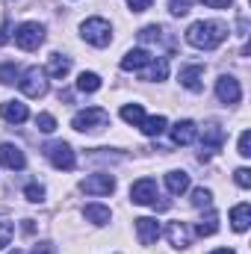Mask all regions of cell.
<instances>
[{
    "label": "cell",
    "mask_w": 251,
    "mask_h": 254,
    "mask_svg": "<svg viewBox=\"0 0 251 254\" xmlns=\"http://www.w3.org/2000/svg\"><path fill=\"white\" fill-rule=\"evenodd\" d=\"M228 39V27L222 21H195L187 30V42L198 51H216Z\"/></svg>",
    "instance_id": "1"
},
{
    "label": "cell",
    "mask_w": 251,
    "mask_h": 254,
    "mask_svg": "<svg viewBox=\"0 0 251 254\" xmlns=\"http://www.w3.org/2000/svg\"><path fill=\"white\" fill-rule=\"evenodd\" d=\"M71 127L77 133H98L104 127H110V113L101 110V107H89V110H80L74 119H71Z\"/></svg>",
    "instance_id": "2"
},
{
    "label": "cell",
    "mask_w": 251,
    "mask_h": 254,
    "mask_svg": "<svg viewBox=\"0 0 251 254\" xmlns=\"http://www.w3.org/2000/svg\"><path fill=\"white\" fill-rule=\"evenodd\" d=\"M80 36L95 48H107L113 42V27H110L107 18H86L80 24Z\"/></svg>",
    "instance_id": "3"
},
{
    "label": "cell",
    "mask_w": 251,
    "mask_h": 254,
    "mask_svg": "<svg viewBox=\"0 0 251 254\" xmlns=\"http://www.w3.org/2000/svg\"><path fill=\"white\" fill-rule=\"evenodd\" d=\"M157 198H160V192H157V181L154 178H142V181H136L130 187V201L139 204V207H160V210H166L169 201H157Z\"/></svg>",
    "instance_id": "4"
},
{
    "label": "cell",
    "mask_w": 251,
    "mask_h": 254,
    "mask_svg": "<svg viewBox=\"0 0 251 254\" xmlns=\"http://www.w3.org/2000/svg\"><path fill=\"white\" fill-rule=\"evenodd\" d=\"M18 86H21V92L27 95V98H45L48 95V74H45V68H27L21 77H18Z\"/></svg>",
    "instance_id": "5"
},
{
    "label": "cell",
    "mask_w": 251,
    "mask_h": 254,
    "mask_svg": "<svg viewBox=\"0 0 251 254\" xmlns=\"http://www.w3.org/2000/svg\"><path fill=\"white\" fill-rule=\"evenodd\" d=\"M45 42V27L39 21H24L15 30V45L21 51H39V45Z\"/></svg>",
    "instance_id": "6"
},
{
    "label": "cell",
    "mask_w": 251,
    "mask_h": 254,
    "mask_svg": "<svg viewBox=\"0 0 251 254\" xmlns=\"http://www.w3.org/2000/svg\"><path fill=\"white\" fill-rule=\"evenodd\" d=\"M45 157L54 163V169H63V172H71L77 166V154H74V148L68 142H48Z\"/></svg>",
    "instance_id": "7"
},
{
    "label": "cell",
    "mask_w": 251,
    "mask_h": 254,
    "mask_svg": "<svg viewBox=\"0 0 251 254\" xmlns=\"http://www.w3.org/2000/svg\"><path fill=\"white\" fill-rule=\"evenodd\" d=\"M80 190L86 195H113L116 192V178L107 175V172H98V175H89L80 181Z\"/></svg>",
    "instance_id": "8"
},
{
    "label": "cell",
    "mask_w": 251,
    "mask_h": 254,
    "mask_svg": "<svg viewBox=\"0 0 251 254\" xmlns=\"http://www.w3.org/2000/svg\"><path fill=\"white\" fill-rule=\"evenodd\" d=\"M222 142H225V130L216 125H207L204 127V133H201V154H198V160L204 163V160H210V154L213 151H219L222 148Z\"/></svg>",
    "instance_id": "9"
},
{
    "label": "cell",
    "mask_w": 251,
    "mask_h": 254,
    "mask_svg": "<svg viewBox=\"0 0 251 254\" xmlns=\"http://www.w3.org/2000/svg\"><path fill=\"white\" fill-rule=\"evenodd\" d=\"M216 98H219L222 104H240V98H243L240 80L231 77V74H222V77L216 80Z\"/></svg>",
    "instance_id": "10"
},
{
    "label": "cell",
    "mask_w": 251,
    "mask_h": 254,
    "mask_svg": "<svg viewBox=\"0 0 251 254\" xmlns=\"http://www.w3.org/2000/svg\"><path fill=\"white\" fill-rule=\"evenodd\" d=\"M0 166H6V169H12V172H21V169L27 166V154H24L18 145L3 142V145H0Z\"/></svg>",
    "instance_id": "11"
},
{
    "label": "cell",
    "mask_w": 251,
    "mask_h": 254,
    "mask_svg": "<svg viewBox=\"0 0 251 254\" xmlns=\"http://www.w3.org/2000/svg\"><path fill=\"white\" fill-rule=\"evenodd\" d=\"M136 237L142 246H154L160 240V222L151 219V216H139L136 219Z\"/></svg>",
    "instance_id": "12"
},
{
    "label": "cell",
    "mask_w": 251,
    "mask_h": 254,
    "mask_svg": "<svg viewBox=\"0 0 251 254\" xmlns=\"http://www.w3.org/2000/svg\"><path fill=\"white\" fill-rule=\"evenodd\" d=\"M0 116H3V122H9V125H24V122L30 119V110H27V104H21V101H3V104H0Z\"/></svg>",
    "instance_id": "13"
},
{
    "label": "cell",
    "mask_w": 251,
    "mask_h": 254,
    "mask_svg": "<svg viewBox=\"0 0 251 254\" xmlns=\"http://www.w3.org/2000/svg\"><path fill=\"white\" fill-rule=\"evenodd\" d=\"M45 74L54 77V80L68 77V74H71V57H65V54H51V57H48V68H45Z\"/></svg>",
    "instance_id": "14"
},
{
    "label": "cell",
    "mask_w": 251,
    "mask_h": 254,
    "mask_svg": "<svg viewBox=\"0 0 251 254\" xmlns=\"http://www.w3.org/2000/svg\"><path fill=\"white\" fill-rule=\"evenodd\" d=\"M169 77V60L166 57H154L151 63L142 68V80H151V83H160Z\"/></svg>",
    "instance_id": "15"
},
{
    "label": "cell",
    "mask_w": 251,
    "mask_h": 254,
    "mask_svg": "<svg viewBox=\"0 0 251 254\" xmlns=\"http://www.w3.org/2000/svg\"><path fill=\"white\" fill-rule=\"evenodd\" d=\"M151 60H154V57H151L145 48H133V51H127L125 57H122V68H125V71H142Z\"/></svg>",
    "instance_id": "16"
},
{
    "label": "cell",
    "mask_w": 251,
    "mask_h": 254,
    "mask_svg": "<svg viewBox=\"0 0 251 254\" xmlns=\"http://www.w3.org/2000/svg\"><path fill=\"white\" fill-rule=\"evenodd\" d=\"M195 136H198V127H195V122H189V119H184V122H178V125L172 127V142L175 145H192Z\"/></svg>",
    "instance_id": "17"
},
{
    "label": "cell",
    "mask_w": 251,
    "mask_h": 254,
    "mask_svg": "<svg viewBox=\"0 0 251 254\" xmlns=\"http://www.w3.org/2000/svg\"><path fill=\"white\" fill-rule=\"evenodd\" d=\"M201 80H204V65H187L181 68V86L189 92H201Z\"/></svg>",
    "instance_id": "18"
},
{
    "label": "cell",
    "mask_w": 251,
    "mask_h": 254,
    "mask_svg": "<svg viewBox=\"0 0 251 254\" xmlns=\"http://www.w3.org/2000/svg\"><path fill=\"white\" fill-rule=\"evenodd\" d=\"M83 216H86V222H92V225H98V228L110 225V219H113L110 207H104V204H86V207H83Z\"/></svg>",
    "instance_id": "19"
},
{
    "label": "cell",
    "mask_w": 251,
    "mask_h": 254,
    "mask_svg": "<svg viewBox=\"0 0 251 254\" xmlns=\"http://www.w3.org/2000/svg\"><path fill=\"white\" fill-rule=\"evenodd\" d=\"M166 237H169V243H172L175 249H187L189 246V228L184 225V222H169Z\"/></svg>",
    "instance_id": "20"
},
{
    "label": "cell",
    "mask_w": 251,
    "mask_h": 254,
    "mask_svg": "<svg viewBox=\"0 0 251 254\" xmlns=\"http://www.w3.org/2000/svg\"><path fill=\"white\" fill-rule=\"evenodd\" d=\"M166 190L172 192V195H184V192L189 190V175L184 169L169 172V175H166Z\"/></svg>",
    "instance_id": "21"
},
{
    "label": "cell",
    "mask_w": 251,
    "mask_h": 254,
    "mask_svg": "<svg viewBox=\"0 0 251 254\" xmlns=\"http://www.w3.org/2000/svg\"><path fill=\"white\" fill-rule=\"evenodd\" d=\"M231 225H234V231H249L251 225V207L249 204H237L234 210H231Z\"/></svg>",
    "instance_id": "22"
},
{
    "label": "cell",
    "mask_w": 251,
    "mask_h": 254,
    "mask_svg": "<svg viewBox=\"0 0 251 254\" xmlns=\"http://www.w3.org/2000/svg\"><path fill=\"white\" fill-rule=\"evenodd\" d=\"M166 127H169V122H166V116H151V119H142V125H139V130L145 133V136H160V133H166Z\"/></svg>",
    "instance_id": "23"
},
{
    "label": "cell",
    "mask_w": 251,
    "mask_h": 254,
    "mask_svg": "<svg viewBox=\"0 0 251 254\" xmlns=\"http://www.w3.org/2000/svg\"><path fill=\"white\" fill-rule=\"evenodd\" d=\"M77 89H80V92H86V95H92V92H98V89H101V77H98L95 71H83V74L77 77Z\"/></svg>",
    "instance_id": "24"
},
{
    "label": "cell",
    "mask_w": 251,
    "mask_h": 254,
    "mask_svg": "<svg viewBox=\"0 0 251 254\" xmlns=\"http://www.w3.org/2000/svg\"><path fill=\"white\" fill-rule=\"evenodd\" d=\"M216 231H219V216H216V213H207V216L195 225V234H198V237H213Z\"/></svg>",
    "instance_id": "25"
},
{
    "label": "cell",
    "mask_w": 251,
    "mask_h": 254,
    "mask_svg": "<svg viewBox=\"0 0 251 254\" xmlns=\"http://www.w3.org/2000/svg\"><path fill=\"white\" fill-rule=\"evenodd\" d=\"M122 119H125L127 125L139 127V125H142V119H145V110H142V104H125V107H122Z\"/></svg>",
    "instance_id": "26"
},
{
    "label": "cell",
    "mask_w": 251,
    "mask_h": 254,
    "mask_svg": "<svg viewBox=\"0 0 251 254\" xmlns=\"http://www.w3.org/2000/svg\"><path fill=\"white\" fill-rule=\"evenodd\" d=\"M139 42H154V45H160V42H166V30L163 27H157V24H151V27H142L139 30Z\"/></svg>",
    "instance_id": "27"
},
{
    "label": "cell",
    "mask_w": 251,
    "mask_h": 254,
    "mask_svg": "<svg viewBox=\"0 0 251 254\" xmlns=\"http://www.w3.org/2000/svg\"><path fill=\"white\" fill-rule=\"evenodd\" d=\"M213 204V192L204 190V187H198V190H192V207H210Z\"/></svg>",
    "instance_id": "28"
},
{
    "label": "cell",
    "mask_w": 251,
    "mask_h": 254,
    "mask_svg": "<svg viewBox=\"0 0 251 254\" xmlns=\"http://www.w3.org/2000/svg\"><path fill=\"white\" fill-rule=\"evenodd\" d=\"M18 77H21V71L15 68L12 63L0 65V83H6V86H12V83H18Z\"/></svg>",
    "instance_id": "29"
},
{
    "label": "cell",
    "mask_w": 251,
    "mask_h": 254,
    "mask_svg": "<svg viewBox=\"0 0 251 254\" xmlns=\"http://www.w3.org/2000/svg\"><path fill=\"white\" fill-rule=\"evenodd\" d=\"M36 127H39L42 133H54V130H57V119H54L51 113H39V116H36Z\"/></svg>",
    "instance_id": "30"
},
{
    "label": "cell",
    "mask_w": 251,
    "mask_h": 254,
    "mask_svg": "<svg viewBox=\"0 0 251 254\" xmlns=\"http://www.w3.org/2000/svg\"><path fill=\"white\" fill-rule=\"evenodd\" d=\"M24 198L33 201V204H42V201H45V187H42V184H30V187L24 190Z\"/></svg>",
    "instance_id": "31"
},
{
    "label": "cell",
    "mask_w": 251,
    "mask_h": 254,
    "mask_svg": "<svg viewBox=\"0 0 251 254\" xmlns=\"http://www.w3.org/2000/svg\"><path fill=\"white\" fill-rule=\"evenodd\" d=\"M12 237H15V225L12 222H0V252L12 243Z\"/></svg>",
    "instance_id": "32"
},
{
    "label": "cell",
    "mask_w": 251,
    "mask_h": 254,
    "mask_svg": "<svg viewBox=\"0 0 251 254\" xmlns=\"http://www.w3.org/2000/svg\"><path fill=\"white\" fill-rule=\"evenodd\" d=\"M189 6H192V0H169V12H172V15H178V18H181V15H187Z\"/></svg>",
    "instance_id": "33"
},
{
    "label": "cell",
    "mask_w": 251,
    "mask_h": 254,
    "mask_svg": "<svg viewBox=\"0 0 251 254\" xmlns=\"http://www.w3.org/2000/svg\"><path fill=\"white\" fill-rule=\"evenodd\" d=\"M237 151H240V157H251V133L249 130L240 133V145H237Z\"/></svg>",
    "instance_id": "34"
},
{
    "label": "cell",
    "mask_w": 251,
    "mask_h": 254,
    "mask_svg": "<svg viewBox=\"0 0 251 254\" xmlns=\"http://www.w3.org/2000/svg\"><path fill=\"white\" fill-rule=\"evenodd\" d=\"M234 181H237V187L249 190V187H251V172H249V169H237V172H234Z\"/></svg>",
    "instance_id": "35"
},
{
    "label": "cell",
    "mask_w": 251,
    "mask_h": 254,
    "mask_svg": "<svg viewBox=\"0 0 251 254\" xmlns=\"http://www.w3.org/2000/svg\"><path fill=\"white\" fill-rule=\"evenodd\" d=\"M151 3H154V0H127L130 12H145V9H151Z\"/></svg>",
    "instance_id": "36"
},
{
    "label": "cell",
    "mask_w": 251,
    "mask_h": 254,
    "mask_svg": "<svg viewBox=\"0 0 251 254\" xmlns=\"http://www.w3.org/2000/svg\"><path fill=\"white\" fill-rule=\"evenodd\" d=\"M231 3L234 0H204V6H210V9H231Z\"/></svg>",
    "instance_id": "37"
},
{
    "label": "cell",
    "mask_w": 251,
    "mask_h": 254,
    "mask_svg": "<svg viewBox=\"0 0 251 254\" xmlns=\"http://www.w3.org/2000/svg\"><path fill=\"white\" fill-rule=\"evenodd\" d=\"M33 254H54V246L51 243H39V246H33Z\"/></svg>",
    "instance_id": "38"
},
{
    "label": "cell",
    "mask_w": 251,
    "mask_h": 254,
    "mask_svg": "<svg viewBox=\"0 0 251 254\" xmlns=\"http://www.w3.org/2000/svg\"><path fill=\"white\" fill-rule=\"evenodd\" d=\"M9 42V21H3V27H0V45H6Z\"/></svg>",
    "instance_id": "39"
},
{
    "label": "cell",
    "mask_w": 251,
    "mask_h": 254,
    "mask_svg": "<svg viewBox=\"0 0 251 254\" xmlns=\"http://www.w3.org/2000/svg\"><path fill=\"white\" fill-rule=\"evenodd\" d=\"M210 254H237L234 249H216V252H210Z\"/></svg>",
    "instance_id": "40"
},
{
    "label": "cell",
    "mask_w": 251,
    "mask_h": 254,
    "mask_svg": "<svg viewBox=\"0 0 251 254\" xmlns=\"http://www.w3.org/2000/svg\"><path fill=\"white\" fill-rule=\"evenodd\" d=\"M9 254H24V252H18V249H15V252H9Z\"/></svg>",
    "instance_id": "41"
}]
</instances>
